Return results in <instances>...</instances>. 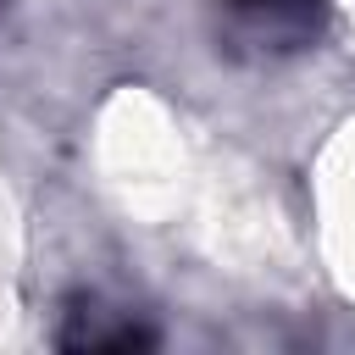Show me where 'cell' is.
<instances>
[{
    "instance_id": "6da1fadb",
    "label": "cell",
    "mask_w": 355,
    "mask_h": 355,
    "mask_svg": "<svg viewBox=\"0 0 355 355\" xmlns=\"http://www.w3.org/2000/svg\"><path fill=\"white\" fill-rule=\"evenodd\" d=\"M222 11L227 33L255 55H288L322 28V0H222Z\"/></svg>"
},
{
    "instance_id": "7a4b0ae2",
    "label": "cell",
    "mask_w": 355,
    "mask_h": 355,
    "mask_svg": "<svg viewBox=\"0 0 355 355\" xmlns=\"http://www.w3.org/2000/svg\"><path fill=\"white\" fill-rule=\"evenodd\" d=\"M155 327H144L133 311H105L100 300H83L78 311H67L61 327V349H150Z\"/></svg>"
}]
</instances>
